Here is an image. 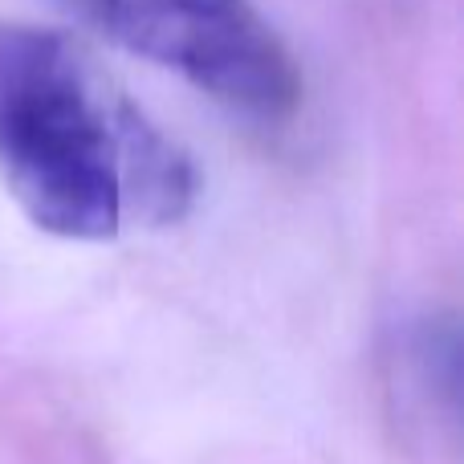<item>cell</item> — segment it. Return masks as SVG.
Segmentation results:
<instances>
[{
  "label": "cell",
  "instance_id": "cell-1",
  "mask_svg": "<svg viewBox=\"0 0 464 464\" xmlns=\"http://www.w3.org/2000/svg\"><path fill=\"white\" fill-rule=\"evenodd\" d=\"M0 176L62 240H111L127 220L171 225L196 168L62 29L0 16Z\"/></svg>",
  "mask_w": 464,
  "mask_h": 464
},
{
  "label": "cell",
  "instance_id": "cell-2",
  "mask_svg": "<svg viewBox=\"0 0 464 464\" xmlns=\"http://www.w3.org/2000/svg\"><path fill=\"white\" fill-rule=\"evenodd\" d=\"M65 8L248 122L273 127L302 106V70L253 0H65Z\"/></svg>",
  "mask_w": 464,
  "mask_h": 464
}]
</instances>
